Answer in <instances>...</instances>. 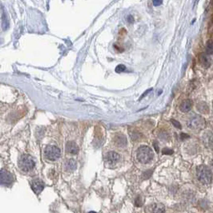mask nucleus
Segmentation results:
<instances>
[{
	"label": "nucleus",
	"instance_id": "nucleus-22",
	"mask_svg": "<svg viewBox=\"0 0 213 213\" xmlns=\"http://www.w3.org/2000/svg\"><path fill=\"white\" fill-rule=\"evenodd\" d=\"M162 1H153V5H155V6H158L160 4H162Z\"/></svg>",
	"mask_w": 213,
	"mask_h": 213
},
{
	"label": "nucleus",
	"instance_id": "nucleus-1",
	"mask_svg": "<svg viewBox=\"0 0 213 213\" xmlns=\"http://www.w3.org/2000/svg\"><path fill=\"white\" fill-rule=\"evenodd\" d=\"M137 159L140 162L146 164L150 162L153 159V152L152 150L147 146H140L137 152H136Z\"/></svg>",
	"mask_w": 213,
	"mask_h": 213
},
{
	"label": "nucleus",
	"instance_id": "nucleus-12",
	"mask_svg": "<svg viewBox=\"0 0 213 213\" xmlns=\"http://www.w3.org/2000/svg\"><path fill=\"white\" fill-rule=\"evenodd\" d=\"M115 143H116V146H121V147H124L126 146V136L123 135V134H117L116 136H115Z\"/></svg>",
	"mask_w": 213,
	"mask_h": 213
},
{
	"label": "nucleus",
	"instance_id": "nucleus-17",
	"mask_svg": "<svg viewBox=\"0 0 213 213\" xmlns=\"http://www.w3.org/2000/svg\"><path fill=\"white\" fill-rule=\"evenodd\" d=\"M8 26V21H7V17L5 15V13H3V29L5 30L7 29V28Z\"/></svg>",
	"mask_w": 213,
	"mask_h": 213
},
{
	"label": "nucleus",
	"instance_id": "nucleus-5",
	"mask_svg": "<svg viewBox=\"0 0 213 213\" xmlns=\"http://www.w3.org/2000/svg\"><path fill=\"white\" fill-rule=\"evenodd\" d=\"M44 156L45 158L49 161H56L61 156V152L58 147L50 145L46 146V148L44 149Z\"/></svg>",
	"mask_w": 213,
	"mask_h": 213
},
{
	"label": "nucleus",
	"instance_id": "nucleus-8",
	"mask_svg": "<svg viewBox=\"0 0 213 213\" xmlns=\"http://www.w3.org/2000/svg\"><path fill=\"white\" fill-rule=\"evenodd\" d=\"M32 189L34 192L36 194H39L40 192H42V191L44 188V183L43 181H41L39 179L34 180L33 182H32Z\"/></svg>",
	"mask_w": 213,
	"mask_h": 213
},
{
	"label": "nucleus",
	"instance_id": "nucleus-16",
	"mask_svg": "<svg viewBox=\"0 0 213 213\" xmlns=\"http://www.w3.org/2000/svg\"><path fill=\"white\" fill-rule=\"evenodd\" d=\"M212 53V41L210 39L207 43H206V55H211Z\"/></svg>",
	"mask_w": 213,
	"mask_h": 213
},
{
	"label": "nucleus",
	"instance_id": "nucleus-9",
	"mask_svg": "<svg viewBox=\"0 0 213 213\" xmlns=\"http://www.w3.org/2000/svg\"><path fill=\"white\" fill-rule=\"evenodd\" d=\"M66 152L72 155H76L79 152V148L74 142H68L66 145Z\"/></svg>",
	"mask_w": 213,
	"mask_h": 213
},
{
	"label": "nucleus",
	"instance_id": "nucleus-19",
	"mask_svg": "<svg viewBox=\"0 0 213 213\" xmlns=\"http://www.w3.org/2000/svg\"><path fill=\"white\" fill-rule=\"evenodd\" d=\"M171 122H172V123L173 124V126H176V128H182V125H181V123H179V122H177L176 120L175 119H171Z\"/></svg>",
	"mask_w": 213,
	"mask_h": 213
},
{
	"label": "nucleus",
	"instance_id": "nucleus-21",
	"mask_svg": "<svg viewBox=\"0 0 213 213\" xmlns=\"http://www.w3.org/2000/svg\"><path fill=\"white\" fill-rule=\"evenodd\" d=\"M162 153L165 155H172L173 153V151L172 149H169V148H164V149H162Z\"/></svg>",
	"mask_w": 213,
	"mask_h": 213
},
{
	"label": "nucleus",
	"instance_id": "nucleus-4",
	"mask_svg": "<svg viewBox=\"0 0 213 213\" xmlns=\"http://www.w3.org/2000/svg\"><path fill=\"white\" fill-rule=\"evenodd\" d=\"M187 126H189L191 129H202L205 126V121L202 116L195 114L190 116L189 119L187 120Z\"/></svg>",
	"mask_w": 213,
	"mask_h": 213
},
{
	"label": "nucleus",
	"instance_id": "nucleus-14",
	"mask_svg": "<svg viewBox=\"0 0 213 213\" xmlns=\"http://www.w3.org/2000/svg\"><path fill=\"white\" fill-rule=\"evenodd\" d=\"M196 108H197L199 113H204V114H206V113H208L210 112L208 104H206V103H203V102L198 103L197 106H196Z\"/></svg>",
	"mask_w": 213,
	"mask_h": 213
},
{
	"label": "nucleus",
	"instance_id": "nucleus-10",
	"mask_svg": "<svg viewBox=\"0 0 213 213\" xmlns=\"http://www.w3.org/2000/svg\"><path fill=\"white\" fill-rule=\"evenodd\" d=\"M192 107V100L186 99L184 100L182 103L180 104V110L183 113H187Z\"/></svg>",
	"mask_w": 213,
	"mask_h": 213
},
{
	"label": "nucleus",
	"instance_id": "nucleus-20",
	"mask_svg": "<svg viewBox=\"0 0 213 213\" xmlns=\"http://www.w3.org/2000/svg\"><path fill=\"white\" fill-rule=\"evenodd\" d=\"M135 205L136 206H141L143 205V200L141 198V196H137L135 200Z\"/></svg>",
	"mask_w": 213,
	"mask_h": 213
},
{
	"label": "nucleus",
	"instance_id": "nucleus-6",
	"mask_svg": "<svg viewBox=\"0 0 213 213\" xmlns=\"http://www.w3.org/2000/svg\"><path fill=\"white\" fill-rule=\"evenodd\" d=\"M13 180H14V177L12 173L8 172L5 169L0 170V184L1 185L8 186L13 183Z\"/></svg>",
	"mask_w": 213,
	"mask_h": 213
},
{
	"label": "nucleus",
	"instance_id": "nucleus-11",
	"mask_svg": "<svg viewBox=\"0 0 213 213\" xmlns=\"http://www.w3.org/2000/svg\"><path fill=\"white\" fill-rule=\"evenodd\" d=\"M64 166H65V170L66 171H67V172H73L74 170H76L77 166V163L75 159L70 158L67 161H66Z\"/></svg>",
	"mask_w": 213,
	"mask_h": 213
},
{
	"label": "nucleus",
	"instance_id": "nucleus-23",
	"mask_svg": "<svg viewBox=\"0 0 213 213\" xmlns=\"http://www.w3.org/2000/svg\"><path fill=\"white\" fill-rule=\"evenodd\" d=\"M153 146H154V147H155V149H156V152H158V144H157L156 142H154V143H153Z\"/></svg>",
	"mask_w": 213,
	"mask_h": 213
},
{
	"label": "nucleus",
	"instance_id": "nucleus-25",
	"mask_svg": "<svg viewBox=\"0 0 213 213\" xmlns=\"http://www.w3.org/2000/svg\"><path fill=\"white\" fill-rule=\"evenodd\" d=\"M128 19H129V20H128V22H129V23H133V17H132V16L128 17Z\"/></svg>",
	"mask_w": 213,
	"mask_h": 213
},
{
	"label": "nucleus",
	"instance_id": "nucleus-18",
	"mask_svg": "<svg viewBox=\"0 0 213 213\" xmlns=\"http://www.w3.org/2000/svg\"><path fill=\"white\" fill-rule=\"evenodd\" d=\"M126 70V67L123 65V64H120L116 67V73H123Z\"/></svg>",
	"mask_w": 213,
	"mask_h": 213
},
{
	"label": "nucleus",
	"instance_id": "nucleus-15",
	"mask_svg": "<svg viewBox=\"0 0 213 213\" xmlns=\"http://www.w3.org/2000/svg\"><path fill=\"white\" fill-rule=\"evenodd\" d=\"M201 63L205 67H209L210 65H211V61H210L209 57L205 53H202L201 55Z\"/></svg>",
	"mask_w": 213,
	"mask_h": 213
},
{
	"label": "nucleus",
	"instance_id": "nucleus-7",
	"mask_svg": "<svg viewBox=\"0 0 213 213\" xmlns=\"http://www.w3.org/2000/svg\"><path fill=\"white\" fill-rule=\"evenodd\" d=\"M146 211L147 213H165V207L162 204L155 203L147 206Z\"/></svg>",
	"mask_w": 213,
	"mask_h": 213
},
{
	"label": "nucleus",
	"instance_id": "nucleus-26",
	"mask_svg": "<svg viewBox=\"0 0 213 213\" xmlns=\"http://www.w3.org/2000/svg\"><path fill=\"white\" fill-rule=\"evenodd\" d=\"M88 213H97V212H95V211H90V212Z\"/></svg>",
	"mask_w": 213,
	"mask_h": 213
},
{
	"label": "nucleus",
	"instance_id": "nucleus-24",
	"mask_svg": "<svg viewBox=\"0 0 213 213\" xmlns=\"http://www.w3.org/2000/svg\"><path fill=\"white\" fill-rule=\"evenodd\" d=\"M181 136H182V140H184V138H188V137H189V136H187V135L184 134V133H182V134H181Z\"/></svg>",
	"mask_w": 213,
	"mask_h": 213
},
{
	"label": "nucleus",
	"instance_id": "nucleus-2",
	"mask_svg": "<svg viewBox=\"0 0 213 213\" xmlns=\"http://www.w3.org/2000/svg\"><path fill=\"white\" fill-rule=\"evenodd\" d=\"M196 175L198 180L203 184H210L211 182V171L208 166L201 165L196 167Z\"/></svg>",
	"mask_w": 213,
	"mask_h": 213
},
{
	"label": "nucleus",
	"instance_id": "nucleus-13",
	"mask_svg": "<svg viewBox=\"0 0 213 213\" xmlns=\"http://www.w3.org/2000/svg\"><path fill=\"white\" fill-rule=\"evenodd\" d=\"M106 159L111 163H116L120 160V156L115 152H109L106 154Z\"/></svg>",
	"mask_w": 213,
	"mask_h": 213
},
{
	"label": "nucleus",
	"instance_id": "nucleus-3",
	"mask_svg": "<svg viewBox=\"0 0 213 213\" xmlns=\"http://www.w3.org/2000/svg\"><path fill=\"white\" fill-rule=\"evenodd\" d=\"M35 162L33 158L29 155H22L18 160V166L23 172H29L33 169Z\"/></svg>",
	"mask_w": 213,
	"mask_h": 213
}]
</instances>
